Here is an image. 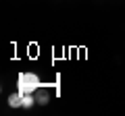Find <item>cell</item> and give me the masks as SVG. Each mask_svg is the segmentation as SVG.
<instances>
[{"label": "cell", "mask_w": 125, "mask_h": 116, "mask_svg": "<svg viewBox=\"0 0 125 116\" xmlns=\"http://www.w3.org/2000/svg\"><path fill=\"white\" fill-rule=\"evenodd\" d=\"M40 87V77L36 73H21L19 75V81H17V91L21 95H27V93H33V91Z\"/></svg>", "instance_id": "1"}, {"label": "cell", "mask_w": 125, "mask_h": 116, "mask_svg": "<svg viewBox=\"0 0 125 116\" xmlns=\"http://www.w3.org/2000/svg\"><path fill=\"white\" fill-rule=\"evenodd\" d=\"M33 95H36V104H38V106H46V104L50 102V93L44 91L42 87H38V89L33 91Z\"/></svg>", "instance_id": "2"}, {"label": "cell", "mask_w": 125, "mask_h": 116, "mask_svg": "<svg viewBox=\"0 0 125 116\" xmlns=\"http://www.w3.org/2000/svg\"><path fill=\"white\" fill-rule=\"evenodd\" d=\"M9 106L10 108H21L23 106V95L19 93V91H15V93L9 95Z\"/></svg>", "instance_id": "3"}]
</instances>
